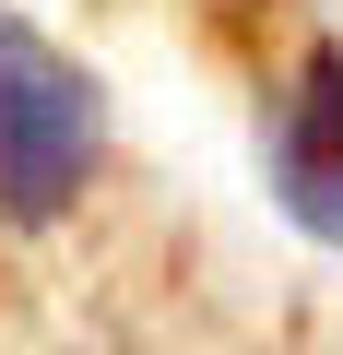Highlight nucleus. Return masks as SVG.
I'll use <instances>...</instances> for the list:
<instances>
[{"label": "nucleus", "mask_w": 343, "mask_h": 355, "mask_svg": "<svg viewBox=\"0 0 343 355\" xmlns=\"http://www.w3.org/2000/svg\"><path fill=\"white\" fill-rule=\"evenodd\" d=\"M272 190H284L296 225L343 237V48H319L296 71L284 119H272Z\"/></svg>", "instance_id": "nucleus-2"}, {"label": "nucleus", "mask_w": 343, "mask_h": 355, "mask_svg": "<svg viewBox=\"0 0 343 355\" xmlns=\"http://www.w3.org/2000/svg\"><path fill=\"white\" fill-rule=\"evenodd\" d=\"M107 166V107L71 48H48L24 12H0V214H71Z\"/></svg>", "instance_id": "nucleus-1"}]
</instances>
